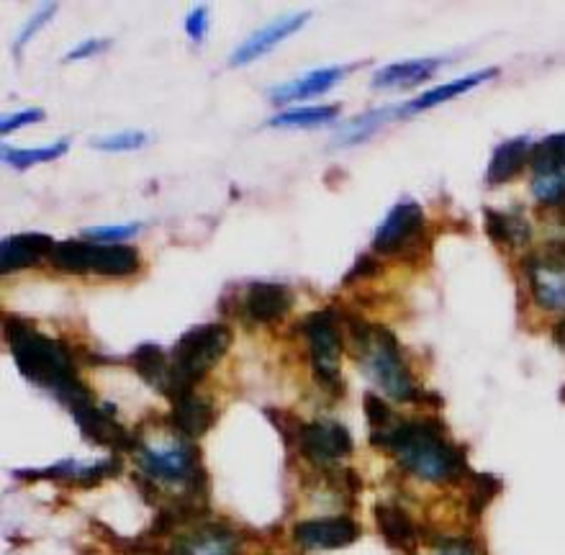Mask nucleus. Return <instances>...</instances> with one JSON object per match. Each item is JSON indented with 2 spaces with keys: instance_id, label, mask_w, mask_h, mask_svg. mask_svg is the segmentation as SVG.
<instances>
[{
  "instance_id": "22",
  "label": "nucleus",
  "mask_w": 565,
  "mask_h": 555,
  "mask_svg": "<svg viewBox=\"0 0 565 555\" xmlns=\"http://www.w3.org/2000/svg\"><path fill=\"white\" fill-rule=\"evenodd\" d=\"M375 522H379V530L391 548L398 551H412L417 545V527L409 514H406L402 506L396 504H379L375 506Z\"/></svg>"
},
{
  "instance_id": "24",
  "label": "nucleus",
  "mask_w": 565,
  "mask_h": 555,
  "mask_svg": "<svg viewBox=\"0 0 565 555\" xmlns=\"http://www.w3.org/2000/svg\"><path fill=\"white\" fill-rule=\"evenodd\" d=\"M131 369L139 373L141 381L160 391V394L168 391L170 357L164 355V350L160 345H152V342L139 345L135 353H131Z\"/></svg>"
},
{
  "instance_id": "8",
  "label": "nucleus",
  "mask_w": 565,
  "mask_h": 555,
  "mask_svg": "<svg viewBox=\"0 0 565 555\" xmlns=\"http://www.w3.org/2000/svg\"><path fill=\"white\" fill-rule=\"evenodd\" d=\"M532 195L543 206L565 203V135H553L532 150Z\"/></svg>"
},
{
  "instance_id": "3",
  "label": "nucleus",
  "mask_w": 565,
  "mask_h": 555,
  "mask_svg": "<svg viewBox=\"0 0 565 555\" xmlns=\"http://www.w3.org/2000/svg\"><path fill=\"white\" fill-rule=\"evenodd\" d=\"M348 332L365 375L383 394L394 402H419L424 398V391L414 383V375L406 365L394 332L360 317H348Z\"/></svg>"
},
{
  "instance_id": "19",
  "label": "nucleus",
  "mask_w": 565,
  "mask_h": 555,
  "mask_svg": "<svg viewBox=\"0 0 565 555\" xmlns=\"http://www.w3.org/2000/svg\"><path fill=\"white\" fill-rule=\"evenodd\" d=\"M344 73H348V67L311 70V73L298 77V81L282 83V85H278V88H273L270 100H273V104L282 106V104H294V100H306L311 96H321V93L334 88V85L344 77Z\"/></svg>"
},
{
  "instance_id": "6",
  "label": "nucleus",
  "mask_w": 565,
  "mask_h": 555,
  "mask_svg": "<svg viewBox=\"0 0 565 555\" xmlns=\"http://www.w3.org/2000/svg\"><path fill=\"white\" fill-rule=\"evenodd\" d=\"M301 332L309 342L311 365L317 381L327 391H342L340 375V355H342V334L337 327V314L332 309L313 311L301 322Z\"/></svg>"
},
{
  "instance_id": "12",
  "label": "nucleus",
  "mask_w": 565,
  "mask_h": 555,
  "mask_svg": "<svg viewBox=\"0 0 565 555\" xmlns=\"http://www.w3.org/2000/svg\"><path fill=\"white\" fill-rule=\"evenodd\" d=\"M294 537L306 551H337L358 541L360 525L350 517L306 520L294 527Z\"/></svg>"
},
{
  "instance_id": "7",
  "label": "nucleus",
  "mask_w": 565,
  "mask_h": 555,
  "mask_svg": "<svg viewBox=\"0 0 565 555\" xmlns=\"http://www.w3.org/2000/svg\"><path fill=\"white\" fill-rule=\"evenodd\" d=\"M137 466L149 481L164 483H185L191 487L195 479H201L203 466L201 456L193 445L188 442H168V445H145L139 442Z\"/></svg>"
},
{
  "instance_id": "38",
  "label": "nucleus",
  "mask_w": 565,
  "mask_h": 555,
  "mask_svg": "<svg viewBox=\"0 0 565 555\" xmlns=\"http://www.w3.org/2000/svg\"><path fill=\"white\" fill-rule=\"evenodd\" d=\"M367 273H379V265H375L371 257L367 255H363V257H358V265L355 268H352L350 273H348V278H344V284H352V280H358V278H365Z\"/></svg>"
},
{
  "instance_id": "18",
  "label": "nucleus",
  "mask_w": 565,
  "mask_h": 555,
  "mask_svg": "<svg viewBox=\"0 0 565 555\" xmlns=\"http://www.w3.org/2000/svg\"><path fill=\"white\" fill-rule=\"evenodd\" d=\"M214 425V406L195 394H185L172 402L170 427L185 440H199Z\"/></svg>"
},
{
  "instance_id": "30",
  "label": "nucleus",
  "mask_w": 565,
  "mask_h": 555,
  "mask_svg": "<svg viewBox=\"0 0 565 555\" xmlns=\"http://www.w3.org/2000/svg\"><path fill=\"white\" fill-rule=\"evenodd\" d=\"M100 152H131L147 145L145 131H119V135H108L90 142Z\"/></svg>"
},
{
  "instance_id": "35",
  "label": "nucleus",
  "mask_w": 565,
  "mask_h": 555,
  "mask_svg": "<svg viewBox=\"0 0 565 555\" xmlns=\"http://www.w3.org/2000/svg\"><path fill=\"white\" fill-rule=\"evenodd\" d=\"M54 11H57V6H44L42 8V11H39V13H34V15H31V19H29V23H26V26H23V31H21V34H19V39H15V50H21V46L23 44H26L29 42V39L31 36H34L36 34V31L39 29H42L44 26V23L46 21H50L52 19V15H54Z\"/></svg>"
},
{
  "instance_id": "39",
  "label": "nucleus",
  "mask_w": 565,
  "mask_h": 555,
  "mask_svg": "<svg viewBox=\"0 0 565 555\" xmlns=\"http://www.w3.org/2000/svg\"><path fill=\"white\" fill-rule=\"evenodd\" d=\"M553 340H555V345L565 350V319H561V322L553 327Z\"/></svg>"
},
{
  "instance_id": "37",
  "label": "nucleus",
  "mask_w": 565,
  "mask_h": 555,
  "mask_svg": "<svg viewBox=\"0 0 565 555\" xmlns=\"http://www.w3.org/2000/svg\"><path fill=\"white\" fill-rule=\"evenodd\" d=\"M108 46H111V39H88V42L77 44V46H75V50L67 54V57H65V62H73V60H85V57H93V54L104 52V50H108Z\"/></svg>"
},
{
  "instance_id": "5",
  "label": "nucleus",
  "mask_w": 565,
  "mask_h": 555,
  "mask_svg": "<svg viewBox=\"0 0 565 555\" xmlns=\"http://www.w3.org/2000/svg\"><path fill=\"white\" fill-rule=\"evenodd\" d=\"M50 263L65 273H98L106 278H124L139 270V249L129 245H96V242H57Z\"/></svg>"
},
{
  "instance_id": "2",
  "label": "nucleus",
  "mask_w": 565,
  "mask_h": 555,
  "mask_svg": "<svg viewBox=\"0 0 565 555\" xmlns=\"http://www.w3.org/2000/svg\"><path fill=\"white\" fill-rule=\"evenodd\" d=\"M371 442L424 481L447 483L468 473L466 452L447 440L437 419H396L388 429L371 433Z\"/></svg>"
},
{
  "instance_id": "36",
  "label": "nucleus",
  "mask_w": 565,
  "mask_h": 555,
  "mask_svg": "<svg viewBox=\"0 0 565 555\" xmlns=\"http://www.w3.org/2000/svg\"><path fill=\"white\" fill-rule=\"evenodd\" d=\"M206 29H209V8H193L191 13H188L185 19V31L188 36L193 39V42H203V36H206Z\"/></svg>"
},
{
  "instance_id": "13",
  "label": "nucleus",
  "mask_w": 565,
  "mask_h": 555,
  "mask_svg": "<svg viewBox=\"0 0 565 555\" xmlns=\"http://www.w3.org/2000/svg\"><path fill=\"white\" fill-rule=\"evenodd\" d=\"M309 19H311L309 11L280 15L278 21L268 23V26L260 29V31H255L253 36L245 39V42H242V44L237 46V50L232 52L230 65H232V67H242V65H249V62L265 57V54L276 50V46H278L280 42H286L288 36H294L296 31L301 29L303 23L309 21Z\"/></svg>"
},
{
  "instance_id": "15",
  "label": "nucleus",
  "mask_w": 565,
  "mask_h": 555,
  "mask_svg": "<svg viewBox=\"0 0 565 555\" xmlns=\"http://www.w3.org/2000/svg\"><path fill=\"white\" fill-rule=\"evenodd\" d=\"M239 537L224 525H195L191 533L178 535L168 555H237Z\"/></svg>"
},
{
  "instance_id": "4",
  "label": "nucleus",
  "mask_w": 565,
  "mask_h": 555,
  "mask_svg": "<svg viewBox=\"0 0 565 555\" xmlns=\"http://www.w3.org/2000/svg\"><path fill=\"white\" fill-rule=\"evenodd\" d=\"M230 345L232 330L226 324L211 322L188 330L170 353V383L164 396L175 402L180 396L193 394L195 383L222 361Z\"/></svg>"
},
{
  "instance_id": "25",
  "label": "nucleus",
  "mask_w": 565,
  "mask_h": 555,
  "mask_svg": "<svg viewBox=\"0 0 565 555\" xmlns=\"http://www.w3.org/2000/svg\"><path fill=\"white\" fill-rule=\"evenodd\" d=\"M486 232L501 247H522L532 237L527 218L522 214H504L493 209H486Z\"/></svg>"
},
{
  "instance_id": "23",
  "label": "nucleus",
  "mask_w": 565,
  "mask_h": 555,
  "mask_svg": "<svg viewBox=\"0 0 565 555\" xmlns=\"http://www.w3.org/2000/svg\"><path fill=\"white\" fill-rule=\"evenodd\" d=\"M497 73H499V70L491 67V70H483V73H476V75L460 77V81H452V83L439 85V88H431V90H427V93H422V96L414 98L412 104H406V106L398 108V114H402V116H412V114H417V111H427V108H431V106L445 104V100H452V98L462 96V93L473 90L476 85H481V83H486V81H491V77H497Z\"/></svg>"
},
{
  "instance_id": "26",
  "label": "nucleus",
  "mask_w": 565,
  "mask_h": 555,
  "mask_svg": "<svg viewBox=\"0 0 565 555\" xmlns=\"http://www.w3.org/2000/svg\"><path fill=\"white\" fill-rule=\"evenodd\" d=\"M340 106H301V108H288L270 116L268 127L278 129H303V127H321V124L337 119Z\"/></svg>"
},
{
  "instance_id": "10",
  "label": "nucleus",
  "mask_w": 565,
  "mask_h": 555,
  "mask_svg": "<svg viewBox=\"0 0 565 555\" xmlns=\"http://www.w3.org/2000/svg\"><path fill=\"white\" fill-rule=\"evenodd\" d=\"M424 232V211L419 203L402 201L388 211L375 232L373 247L379 255H398L414 247Z\"/></svg>"
},
{
  "instance_id": "11",
  "label": "nucleus",
  "mask_w": 565,
  "mask_h": 555,
  "mask_svg": "<svg viewBox=\"0 0 565 555\" xmlns=\"http://www.w3.org/2000/svg\"><path fill=\"white\" fill-rule=\"evenodd\" d=\"M83 437L93 445H104L111 450H137L139 440L127 433L119 421L114 419V406H96V402L73 412Z\"/></svg>"
},
{
  "instance_id": "28",
  "label": "nucleus",
  "mask_w": 565,
  "mask_h": 555,
  "mask_svg": "<svg viewBox=\"0 0 565 555\" xmlns=\"http://www.w3.org/2000/svg\"><path fill=\"white\" fill-rule=\"evenodd\" d=\"M391 111H396V108H381V111H367L365 116H360V119H352L350 124H344V129L340 131V137L334 139V145L363 142V139L371 137L375 129L383 127V121L388 119Z\"/></svg>"
},
{
  "instance_id": "33",
  "label": "nucleus",
  "mask_w": 565,
  "mask_h": 555,
  "mask_svg": "<svg viewBox=\"0 0 565 555\" xmlns=\"http://www.w3.org/2000/svg\"><path fill=\"white\" fill-rule=\"evenodd\" d=\"M44 119V111L42 108H26V111H15V114H8L3 121H0V131L3 135H11V131L26 127V124H36Z\"/></svg>"
},
{
  "instance_id": "32",
  "label": "nucleus",
  "mask_w": 565,
  "mask_h": 555,
  "mask_svg": "<svg viewBox=\"0 0 565 555\" xmlns=\"http://www.w3.org/2000/svg\"><path fill=\"white\" fill-rule=\"evenodd\" d=\"M365 417H367V421H371V427H373V433H381V429H388L391 425H394V421L398 419L396 414H394V409H391V406L383 402L381 396H375V394H371V391H367L365 394Z\"/></svg>"
},
{
  "instance_id": "20",
  "label": "nucleus",
  "mask_w": 565,
  "mask_h": 555,
  "mask_svg": "<svg viewBox=\"0 0 565 555\" xmlns=\"http://www.w3.org/2000/svg\"><path fill=\"white\" fill-rule=\"evenodd\" d=\"M532 158V142L527 137H516L509 139V142L499 145L497 152L489 162V170H486V183L489 185H501L509 183L516 173L527 166V160Z\"/></svg>"
},
{
  "instance_id": "16",
  "label": "nucleus",
  "mask_w": 565,
  "mask_h": 555,
  "mask_svg": "<svg viewBox=\"0 0 565 555\" xmlns=\"http://www.w3.org/2000/svg\"><path fill=\"white\" fill-rule=\"evenodd\" d=\"M290 307H294V296H290L286 286L253 284L247 288L242 314L255 324H270V322H280V319L290 311Z\"/></svg>"
},
{
  "instance_id": "9",
  "label": "nucleus",
  "mask_w": 565,
  "mask_h": 555,
  "mask_svg": "<svg viewBox=\"0 0 565 555\" xmlns=\"http://www.w3.org/2000/svg\"><path fill=\"white\" fill-rule=\"evenodd\" d=\"M296 448L301 456L309 460V463L327 468L337 463V460H344L352 456L355 450V442H352V435L348 427H342L340 421H309V425H301L298 429Z\"/></svg>"
},
{
  "instance_id": "17",
  "label": "nucleus",
  "mask_w": 565,
  "mask_h": 555,
  "mask_svg": "<svg viewBox=\"0 0 565 555\" xmlns=\"http://www.w3.org/2000/svg\"><path fill=\"white\" fill-rule=\"evenodd\" d=\"M57 242H54L50 234H13V237H6L3 245H0V270L13 273L26 268V265H34L42 260V257H50L52 249Z\"/></svg>"
},
{
  "instance_id": "31",
  "label": "nucleus",
  "mask_w": 565,
  "mask_h": 555,
  "mask_svg": "<svg viewBox=\"0 0 565 555\" xmlns=\"http://www.w3.org/2000/svg\"><path fill=\"white\" fill-rule=\"evenodd\" d=\"M141 230V224H124V226H93V230H85L83 237L88 242H96V245H119L121 239L135 237Z\"/></svg>"
},
{
  "instance_id": "21",
  "label": "nucleus",
  "mask_w": 565,
  "mask_h": 555,
  "mask_svg": "<svg viewBox=\"0 0 565 555\" xmlns=\"http://www.w3.org/2000/svg\"><path fill=\"white\" fill-rule=\"evenodd\" d=\"M439 67V60H406V62H396V65H388L379 70L373 75L371 85L373 88H414L424 81H429L435 75V70Z\"/></svg>"
},
{
  "instance_id": "34",
  "label": "nucleus",
  "mask_w": 565,
  "mask_h": 555,
  "mask_svg": "<svg viewBox=\"0 0 565 555\" xmlns=\"http://www.w3.org/2000/svg\"><path fill=\"white\" fill-rule=\"evenodd\" d=\"M431 555H478V548L466 537H439Z\"/></svg>"
},
{
  "instance_id": "14",
  "label": "nucleus",
  "mask_w": 565,
  "mask_h": 555,
  "mask_svg": "<svg viewBox=\"0 0 565 555\" xmlns=\"http://www.w3.org/2000/svg\"><path fill=\"white\" fill-rule=\"evenodd\" d=\"M532 296L543 309L565 311V260L558 255H537L527 263Z\"/></svg>"
},
{
  "instance_id": "27",
  "label": "nucleus",
  "mask_w": 565,
  "mask_h": 555,
  "mask_svg": "<svg viewBox=\"0 0 565 555\" xmlns=\"http://www.w3.org/2000/svg\"><path fill=\"white\" fill-rule=\"evenodd\" d=\"M67 147H70L67 139H60V142H54L50 147H36V150H15V147H3V160L6 166H11L15 170H26V168L39 166V162L57 160L60 154L67 152Z\"/></svg>"
},
{
  "instance_id": "1",
  "label": "nucleus",
  "mask_w": 565,
  "mask_h": 555,
  "mask_svg": "<svg viewBox=\"0 0 565 555\" xmlns=\"http://www.w3.org/2000/svg\"><path fill=\"white\" fill-rule=\"evenodd\" d=\"M6 340L23 378L52 391L70 412L93 404V394L77 375L75 357L67 345L46 338L26 319L13 314H6Z\"/></svg>"
},
{
  "instance_id": "29",
  "label": "nucleus",
  "mask_w": 565,
  "mask_h": 555,
  "mask_svg": "<svg viewBox=\"0 0 565 555\" xmlns=\"http://www.w3.org/2000/svg\"><path fill=\"white\" fill-rule=\"evenodd\" d=\"M470 497H468V506L470 514H481L493 497L499 494L501 483L493 479L489 473H470Z\"/></svg>"
}]
</instances>
